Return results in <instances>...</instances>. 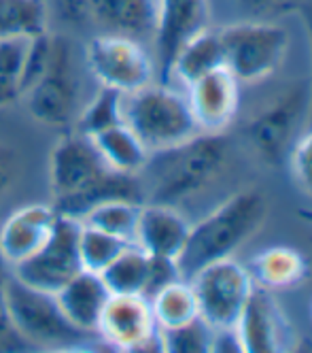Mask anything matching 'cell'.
Returning <instances> with one entry per match:
<instances>
[{
  "label": "cell",
  "mask_w": 312,
  "mask_h": 353,
  "mask_svg": "<svg viewBox=\"0 0 312 353\" xmlns=\"http://www.w3.org/2000/svg\"><path fill=\"white\" fill-rule=\"evenodd\" d=\"M151 311L155 317L160 330L166 327H176L189 323L200 317L198 311V300L194 294V288L187 279H178L162 288L160 292H155L151 298Z\"/></svg>",
  "instance_id": "d4e9b609"
},
{
  "label": "cell",
  "mask_w": 312,
  "mask_h": 353,
  "mask_svg": "<svg viewBox=\"0 0 312 353\" xmlns=\"http://www.w3.org/2000/svg\"><path fill=\"white\" fill-rule=\"evenodd\" d=\"M223 66H225V54H223L219 28L206 26L176 49L164 81L185 90L187 85L204 77V74Z\"/></svg>",
  "instance_id": "d6986e66"
},
{
  "label": "cell",
  "mask_w": 312,
  "mask_h": 353,
  "mask_svg": "<svg viewBox=\"0 0 312 353\" xmlns=\"http://www.w3.org/2000/svg\"><path fill=\"white\" fill-rule=\"evenodd\" d=\"M162 353H211L213 341V327L208 325L202 317L160 330Z\"/></svg>",
  "instance_id": "f546056e"
},
{
  "label": "cell",
  "mask_w": 312,
  "mask_h": 353,
  "mask_svg": "<svg viewBox=\"0 0 312 353\" xmlns=\"http://www.w3.org/2000/svg\"><path fill=\"white\" fill-rule=\"evenodd\" d=\"M7 311L13 330L23 345H32L49 351L87 349L102 345L98 336L85 334L74 327L62 313L56 294H49L17 281L9 270L7 276Z\"/></svg>",
  "instance_id": "5b68a950"
},
{
  "label": "cell",
  "mask_w": 312,
  "mask_h": 353,
  "mask_svg": "<svg viewBox=\"0 0 312 353\" xmlns=\"http://www.w3.org/2000/svg\"><path fill=\"white\" fill-rule=\"evenodd\" d=\"M90 34H123L153 45L158 32V0H83Z\"/></svg>",
  "instance_id": "2e32d148"
},
{
  "label": "cell",
  "mask_w": 312,
  "mask_h": 353,
  "mask_svg": "<svg viewBox=\"0 0 312 353\" xmlns=\"http://www.w3.org/2000/svg\"><path fill=\"white\" fill-rule=\"evenodd\" d=\"M30 115L47 128H70L83 107L76 47L70 34L51 32L49 58L41 79L23 96Z\"/></svg>",
  "instance_id": "52a82bcc"
},
{
  "label": "cell",
  "mask_w": 312,
  "mask_h": 353,
  "mask_svg": "<svg viewBox=\"0 0 312 353\" xmlns=\"http://www.w3.org/2000/svg\"><path fill=\"white\" fill-rule=\"evenodd\" d=\"M312 119V83H295L253 111L240 125L251 154L266 166L289 160L291 147Z\"/></svg>",
  "instance_id": "277c9868"
},
{
  "label": "cell",
  "mask_w": 312,
  "mask_h": 353,
  "mask_svg": "<svg viewBox=\"0 0 312 353\" xmlns=\"http://www.w3.org/2000/svg\"><path fill=\"white\" fill-rule=\"evenodd\" d=\"M206 26H211V0H158V32L151 49L160 81L166 79L176 49Z\"/></svg>",
  "instance_id": "9a60e30c"
},
{
  "label": "cell",
  "mask_w": 312,
  "mask_h": 353,
  "mask_svg": "<svg viewBox=\"0 0 312 353\" xmlns=\"http://www.w3.org/2000/svg\"><path fill=\"white\" fill-rule=\"evenodd\" d=\"M109 296L111 292L104 285L102 276L90 270H81L79 274H74L62 290L56 292V300L68 321L92 336H96L98 319Z\"/></svg>",
  "instance_id": "ffe728a7"
},
{
  "label": "cell",
  "mask_w": 312,
  "mask_h": 353,
  "mask_svg": "<svg viewBox=\"0 0 312 353\" xmlns=\"http://www.w3.org/2000/svg\"><path fill=\"white\" fill-rule=\"evenodd\" d=\"M111 172L85 134L76 130L64 134L49 154V190L54 196L51 203L58 205L92 190Z\"/></svg>",
  "instance_id": "7c38bea8"
},
{
  "label": "cell",
  "mask_w": 312,
  "mask_h": 353,
  "mask_svg": "<svg viewBox=\"0 0 312 353\" xmlns=\"http://www.w3.org/2000/svg\"><path fill=\"white\" fill-rule=\"evenodd\" d=\"M129 245L109 232H104L100 228H94L90 223L79 221V236H76V249H79V260L83 270L90 272H102L107 268L119 251Z\"/></svg>",
  "instance_id": "f1b7e54d"
},
{
  "label": "cell",
  "mask_w": 312,
  "mask_h": 353,
  "mask_svg": "<svg viewBox=\"0 0 312 353\" xmlns=\"http://www.w3.org/2000/svg\"><path fill=\"white\" fill-rule=\"evenodd\" d=\"M149 266H151V256L138 245L129 243L119 251L117 258L100 272V276L111 294L145 296L147 283H149Z\"/></svg>",
  "instance_id": "cb8c5ba5"
},
{
  "label": "cell",
  "mask_w": 312,
  "mask_h": 353,
  "mask_svg": "<svg viewBox=\"0 0 312 353\" xmlns=\"http://www.w3.org/2000/svg\"><path fill=\"white\" fill-rule=\"evenodd\" d=\"M187 103L202 132H225L240 109V83L223 66L185 88Z\"/></svg>",
  "instance_id": "e0dca14e"
},
{
  "label": "cell",
  "mask_w": 312,
  "mask_h": 353,
  "mask_svg": "<svg viewBox=\"0 0 312 353\" xmlns=\"http://www.w3.org/2000/svg\"><path fill=\"white\" fill-rule=\"evenodd\" d=\"M247 268L255 285L272 292L304 283L310 272L306 256L287 245H274L259 251L251 258Z\"/></svg>",
  "instance_id": "44dd1931"
},
{
  "label": "cell",
  "mask_w": 312,
  "mask_h": 353,
  "mask_svg": "<svg viewBox=\"0 0 312 353\" xmlns=\"http://www.w3.org/2000/svg\"><path fill=\"white\" fill-rule=\"evenodd\" d=\"M225 68L240 85L262 83L282 68L291 34L278 19L249 17L219 28Z\"/></svg>",
  "instance_id": "8992f818"
},
{
  "label": "cell",
  "mask_w": 312,
  "mask_h": 353,
  "mask_svg": "<svg viewBox=\"0 0 312 353\" xmlns=\"http://www.w3.org/2000/svg\"><path fill=\"white\" fill-rule=\"evenodd\" d=\"M298 13H302V17H304L306 30H308V34H310V43H312V0H306L304 7H302Z\"/></svg>",
  "instance_id": "8d00e7d4"
},
{
  "label": "cell",
  "mask_w": 312,
  "mask_h": 353,
  "mask_svg": "<svg viewBox=\"0 0 312 353\" xmlns=\"http://www.w3.org/2000/svg\"><path fill=\"white\" fill-rule=\"evenodd\" d=\"M87 139L94 143L104 164L121 174L138 176L151 156V151L125 121L104 128Z\"/></svg>",
  "instance_id": "7402d4cb"
},
{
  "label": "cell",
  "mask_w": 312,
  "mask_h": 353,
  "mask_svg": "<svg viewBox=\"0 0 312 353\" xmlns=\"http://www.w3.org/2000/svg\"><path fill=\"white\" fill-rule=\"evenodd\" d=\"M211 353H242L236 330L233 327H217V330H213Z\"/></svg>",
  "instance_id": "e575fe53"
},
{
  "label": "cell",
  "mask_w": 312,
  "mask_h": 353,
  "mask_svg": "<svg viewBox=\"0 0 312 353\" xmlns=\"http://www.w3.org/2000/svg\"><path fill=\"white\" fill-rule=\"evenodd\" d=\"M191 221L180 213L178 207L162 203H143L136 221L134 245H138L149 256L178 260L187 236Z\"/></svg>",
  "instance_id": "ac0fdd59"
},
{
  "label": "cell",
  "mask_w": 312,
  "mask_h": 353,
  "mask_svg": "<svg viewBox=\"0 0 312 353\" xmlns=\"http://www.w3.org/2000/svg\"><path fill=\"white\" fill-rule=\"evenodd\" d=\"M183 279L180 274L178 262L172 258H160V256H151V266H149V283H147V298H151L155 292H160L172 281Z\"/></svg>",
  "instance_id": "1f68e13d"
},
{
  "label": "cell",
  "mask_w": 312,
  "mask_h": 353,
  "mask_svg": "<svg viewBox=\"0 0 312 353\" xmlns=\"http://www.w3.org/2000/svg\"><path fill=\"white\" fill-rule=\"evenodd\" d=\"M60 213L51 203H30L15 209L0 223V262L19 266L51 239Z\"/></svg>",
  "instance_id": "5bb4252c"
},
{
  "label": "cell",
  "mask_w": 312,
  "mask_h": 353,
  "mask_svg": "<svg viewBox=\"0 0 312 353\" xmlns=\"http://www.w3.org/2000/svg\"><path fill=\"white\" fill-rule=\"evenodd\" d=\"M76 236H79V219L60 215L51 239L32 258L11 268V274L25 285L56 294L74 274L83 270L79 249H76Z\"/></svg>",
  "instance_id": "8fae6325"
},
{
  "label": "cell",
  "mask_w": 312,
  "mask_h": 353,
  "mask_svg": "<svg viewBox=\"0 0 312 353\" xmlns=\"http://www.w3.org/2000/svg\"><path fill=\"white\" fill-rule=\"evenodd\" d=\"M83 66L96 85L129 94L158 79L151 45L123 34H90L83 45Z\"/></svg>",
  "instance_id": "ba28073f"
},
{
  "label": "cell",
  "mask_w": 312,
  "mask_h": 353,
  "mask_svg": "<svg viewBox=\"0 0 312 353\" xmlns=\"http://www.w3.org/2000/svg\"><path fill=\"white\" fill-rule=\"evenodd\" d=\"M245 11L259 19H278L291 11H300L306 0H240Z\"/></svg>",
  "instance_id": "d6a6232c"
},
{
  "label": "cell",
  "mask_w": 312,
  "mask_h": 353,
  "mask_svg": "<svg viewBox=\"0 0 312 353\" xmlns=\"http://www.w3.org/2000/svg\"><path fill=\"white\" fill-rule=\"evenodd\" d=\"M51 30L47 0H0V41L37 39Z\"/></svg>",
  "instance_id": "603a6c76"
},
{
  "label": "cell",
  "mask_w": 312,
  "mask_h": 353,
  "mask_svg": "<svg viewBox=\"0 0 312 353\" xmlns=\"http://www.w3.org/2000/svg\"><path fill=\"white\" fill-rule=\"evenodd\" d=\"M9 181H11V170L7 166V160L0 156V200H3V196L9 188Z\"/></svg>",
  "instance_id": "d590c367"
},
{
  "label": "cell",
  "mask_w": 312,
  "mask_h": 353,
  "mask_svg": "<svg viewBox=\"0 0 312 353\" xmlns=\"http://www.w3.org/2000/svg\"><path fill=\"white\" fill-rule=\"evenodd\" d=\"M298 217L304 219V221H308V223L312 225V209H302V211H298Z\"/></svg>",
  "instance_id": "74e56055"
},
{
  "label": "cell",
  "mask_w": 312,
  "mask_h": 353,
  "mask_svg": "<svg viewBox=\"0 0 312 353\" xmlns=\"http://www.w3.org/2000/svg\"><path fill=\"white\" fill-rule=\"evenodd\" d=\"M141 205L143 203L127 200V198L107 200V203H100L92 211H87L79 221L90 223L94 228H100L125 243H134Z\"/></svg>",
  "instance_id": "4316f807"
},
{
  "label": "cell",
  "mask_w": 312,
  "mask_h": 353,
  "mask_svg": "<svg viewBox=\"0 0 312 353\" xmlns=\"http://www.w3.org/2000/svg\"><path fill=\"white\" fill-rule=\"evenodd\" d=\"M268 211L270 205L262 190L245 188L194 221L187 243L176 260L183 279H189L206 264L236 256V251L264 225Z\"/></svg>",
  "instance_id": "7a4b0ae2"
},
{
  "label": "cell",
  "mask_w": 312,
  "mask_h": 353,
  "mask_svg": "<svg viewBox=\"0 0 312 353\" xmlns=\"http://www.w3.org/2000/svg\"><path fill=\"white\" fill-rule=\"evenodd\" d=\"M32 39L0 41V109H9L25 94V64Z\"/></svg>",
  "instance_id": "484cf974"
},
{
  "label": "cell",
  "mask_w": 312,
  "mask_h": 353,
  "mask_svg": "<svg viewBox=\"0 0 312 353\" xmlns=\"http://www.w3.org/2000/svg\"><path fill=\"white\" fill-rule=\"evenodd\" d=\"M242 353H282L295 345L291 323L272 290L253 285L240 317L233 323Z\"/></svg>",
  "instance_id": "4fadbf2b"
},
{
  "label": "cell",
  "mask_w": 312,
  "mask_h": 353,
  "mask_svg": "<svg viewBox=\"0 0 312 353\" xmlns=\"http://www.w3.org/2000/svg\"><path fill=\"white\" fill-rule=\"evenodd\" d=\"M187 281L194 288L200 317L213 330L233 327L255 285L247 264L233 256L202 266Z\"/></svg>",
  "instance_id": "9c48e42d"
},
{
  "label": "cell",
  "mask_w": 312,
  "mask_h": 353,
  "mask_svg": "<svg viewBox=\"0 0 312 353\" xmlns=\"http://www.w3.org/2000/svg\"><path fill=\"white\" fill-rule=\"evenodd\" d=\"M231 151L225 132H198L178 145L153 151L138 174L145 203L180 207L211 190L227 170Z\"/></svg>",
  "instance_id": "6da1fadb"
},
{
  "label": "cell",
  "mask_w": 312,
  "mask_h": 353,
  "mask_svg": "<svg viewBox=\"0 0 312 353\" xmlns=\"http://www.w3.org/2000/svg\"><path fill=\"white\" fill-rule=\"evenodd\" d=\"M96 336L115 351H162L151 302L138 294H111L100 313Z\"/></svg>",
  "instance_id": "30bf717a"
},
{
  "label": "cell",
  "mask_w": 312,
  "mask_h": 353,
  "mask_svg": "<svg viewBox=\"0 0 312 353\" xmlns=\"http://www.w3.org/2000/svg\"><path fill=\"white\" fill-rule=\"evenodd\" d=\"M123 94L111 88L98 85V90L85 100L79 117L74 121V130L92 137L104 128H111L123 121Z\"/></svg>",
  "instance_id": "83f0119b"
},
{
  "label": "cell",
  "mask_w": 312,
  "mask_h": 353,
  "mask_svg": "<svg viewBox=\"0 0 312 353\" xmlns=\"http://www.w3.org/2000/svg\"><path fill=\"white\" fill-rule=\"evenodd\" d=\"M289 166L295 185L312 198V130L302 132V137L295 141L289 154Z\"/></svg>",
  "instance_id": "4dcf8cb0"
},
{
  "label": "cell",
  "mask_w": 312,
  "mask_h": 353,
  "mask_svg": "<svg viewBox=\"0 0 312 353\" xmlns=\"http://www.w3.org/2000/svg\"><path fill=\"white\" fill-rule=\"evenodd\" d=\"M7 276H9V268L0 262V351H11L17 349L21 343V339L17 336V332L13 330L11 319H9V311H7Z\"/></svg>",
  "instance_id": "836d02e7"
},
{
  "label": "cell",
  "mask_w": 312,
  "mask_h": 353,
  "mask_svg": "<svg viewBox=\"0 0 312 353\" xmlns=\"http://www.w3.org/2000/svg\"><path fill=\"white\" fill-rule=\"evenodd\" d=\"M123 121L151 151L178 145L202 132L196 123L187 94L168 81L155 79L123 94Z\"/></svg>",
  "instance_id": "3957f363"
}]
</instances>
